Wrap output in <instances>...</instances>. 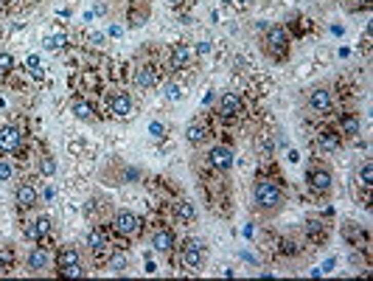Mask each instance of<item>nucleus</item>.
<instances>
[{"mask_svg":"<svg viewBox=\"0 0 373 281\" xmlns=\"http://www.w3.org/2000/svg\"><path fill=\"white\" fill-rule=\"evenodd\" d=\"M252 197H256V202L261 208H278L281 205V186L278 183H272V180H258L256 183V189H252Z\"/></svg>","mask_w":373,"mask_h":281,"instance_id":"1","label":"nucleus"},{"mask_svg":"<svg viewBox=\"0 0 373 281\" xmlns=\"http://www.w3.org/2000/svg\"><path fill=\"white\" fill-rule=\"evenodd\" d=\"M112 225H115V231L124 234V236H135L138 228H141V222H138V217L132 211H118L115 219H112Z\"/></svg>","mask_w":373,"mask_h":281,"instance_id":"2","label":"nucleus"},{"mask_svg":"<svg viewBox=\"0 0 373 281\" xmlns=\"http://www.w3.org/2000/svg\"><path fill=\"white\" fill-rule=\"evenodd\" d=\"M202 259H205V248H202V242H197V239H188L183 248V261L188 267H200Z\"/></svg>","mask_w":373,"mask_h":281,"instance_id":"3","label":"nucleus"},{"mask_svg":"<svg viewBox=\"0 0 373 281\" xmlns=\"http://www.w3.org/2000/svg\"><path fill=\"white\" fill-rule=\"evenodd\" d=\"M110 110H112V116L126 118V116L135 113V101H132L129 93H115V96H112V101H110Z\"/></svg>","mask_w":373,"mask_h":281,"instance_id":"4","label":"nucleus"},{"mask_svg":"<svg viewBox=\"0 0 373 281\" xmlns=\"http://www.w3.org/2000/svg\"><path fill=\"white\" fill-rule=\"evenodd\" d=\"M208 160H210V166H216V169H222V172H227L233 166V149H227V146H213L208 152Z\"/></svg>","mask_w":373,"mask_h":281,"instance_id":"5","label":"nucleus"},{"mask_svg":"<svg viewBox=\"0 0 373 281\" xmlns=\"http://www.w3.org/2000/svg\"><path fill=\"white\" fill-rule=\"evenodd\" d=\"M20 141H23V135H20V129H17V127H0V149H3V152L17 149V146H20Z\"/></svg>","mask_w":373,"mask_h":281,"instance_id":"6","label":"nucleus"},{"mask_svg":"<svg viewBox=\"0 0 373 281\" xmlns=\"http://www.w3.org/2000/svg\"><path fill=\"white\" fill-rule=\"evenodd\" d=\"M48 265H51V256H48L45 248H34L31 253H28V270H31V273L48 270Z\"/></svg>","mask_w":373,"mask_h":281,"instance_id":"7","label":"nucleus"},{"mask_svg":"<svg viewBox=\"0 0 373 281\" xmlns=\"http://www.w3.org/2000/svg\"><path fill=\"white\" fill-rule=\"evenodd\" d=\"M219 110H222V116H239V113H242V99L233 96V93H222L219 96Z\"/></svg>","mask_w":373,"mask_h":281,"instance_id":"8","label":"nucleus"},{"mask_svg":"<svg viewBox=\"0 0 373 281\" xmlns=\"http://www.w3.org/2000/svg\"><path fill=\"white\" fill-rule=\"evenodd\" d=\"M309 104H311V110H317V113L331 110V93L317 87V90H311V96H309Z\"/></svg>","mask_w":373,"mask_h":281,"instance_id":"9","label":"nucleus"},{"mask_svg":"<svg viewBox=\"0 0 373 281\" xmlns=\"http://www.w3.org/2000/svg\"><path fill=\"white\" fill-rule=\"evenodd\" d=\"M14 200H17V205H23V208L37 205V189H34V186H17Z\"/></svg>","mask_w":373,"mask_h":281,"instance_id":"10","label":"nucleus"},{"mask_svg":"<svg viewBox=\"0 0 373 281\" xmlns=\"http://www.w3.org/2000/svg\"><path fill=\"white\" fill-rule=\"evenodd\" d=\"M152 245L160 250V253H168V250L174 248V234L168 228H163V231H158V234L152 236Z\"/></svg>","mask_w":373,"mask_h":281,"instance_id":"11","label":"nucleus"},{"mask_svg":"<svg viewBox=\"0 0 373 281\" xmlns=\"http://www.w3.org/2000/svg\"><path fill=\"white\" fill-rule=\"evenodd\" d=\"M311 189H315V191H320V194H326V191L331 189V175H328L326 169L311 172Z\"/></svg>","mask_w":373,"mask_h":281,"instance_id":"12","label":"nucleus"},{"mask_svg":"<svg viewBox=\"0 0 373 281\" xmlns=\"http://www.w3.org/2000/svg\"><path fill=\"white\" fill-rule=\"evenodd\" d=\"M135 85H141V87L158 85V73H154L149 65H143V68H138V73H135Z\"/></svg>","mask_w":373,"mask_h":281,"instance_id":"13","label":"nucleus"},{"mask_svg":"<svg viewBox=\"0 0 373 281\" xmlns=\"http://www.w3.org/2000/svg\"><path fill=\"white\" fill-rule=\"evenodd\" d=\"M70 110H73V116H76V118H82V121H90V118H93V107H90L84 99H73Z\"/></svg>","mask_w":373,"mask_h":281,"instance_id":"14","label":"nucleus"},{"mask_svg":"<svg viewBox=\"0 0 373 281\" xmlns=\"http://www.w3.org/2000/svg\"><path fill=\"white\" fill-rule=\"evenodd\" d=\"M267 43L272 48H278V51H284V48L289 45L286 43V34L281 31V28H267Z\"/></svg>","mask_w":373,"mask_h":281,"instance_id":"15","label":"nucleus"},{"mask_svg":"<svg viewBox=\"0 0 373 281\" xmlns=\"http://www.w3.org/2000/svg\"><path fill=\"white\" fill-rule=\"evenodd\" d=\"M70 265H79V253L73 248H62L59 250V270L62 267H70Z\"/></svg>","mask_w":373,"mask_h":281,"instance_id":"16","label":"nucleus"},{"mask_svg":"<svg viewBox=\"0 0 373 281\" xmlns=\"http://www.w3.org/2000/svg\"><path fill=\"white\" fill-rule=\"evenodd\" d=\"M320 146L326 149V152H337V149H340V135L337 133H323L320 135Z\"/></svg>","mask_w":373,"mask_h":281,"instance_id":"17","label":"nucleus"},{"mask_svg":"<svg viewBox=\"0 0 373 281\" xmlns=\"http://www.w3.org/2000/svg\"><path fill=\"white\" fill-rule=\"evenodd\" d=\"M194 217H197L194 202H180V205H177V219H183V222H191Z\"/></svg>","mask_w":373,"mask_h":281,"instance_id":"18","label":"nucleus"},{"mask_svg":"<svg viewBox=\"0 0 373 281\" xmlns=\"http://www.w3.org/2000/svg\"><path fill=\"white\" fill-rule=\"evenodd\" d=\"M185 138H188V143H202V141H205V127L191 124V127L185 129Z\"/></svg>","mask_w":373,"mask_h":281,"instance_id":"19","label":"nucleus"},{"mask_svg":"<svg viewBox=\"0 0 373 281\" xmlns=\"http://www.w3.org/2000/svg\"><path fill=\"white\" fill-rule=\"evenodd\" d=\"M188 62V48L185 45H177L171 53V68H183V65Z\"/></svg>","mask_w":373,"mask_h":281,"instance_id":"20","label":"nucleus"},{"mask_svg":"<svg viewBox=\"0 0 373 281\" xmlns=\"http://www.w3.org/2000/svg\"><path fill=\"white\" fill-rule=\"evenodd\" d=\"M68 45V37L65 34H53V37H45V48L48 51H59V48Z\"/></svg>","mask_w":373,"mask_h":281,"instance_id":"21","label":"nucleus"},{"mask_svg":"<svg viewBox=\"0 0 373 281\" xmlns=\"http://www.w3.org/2000/svg\"><path fill=\"white\" fill-rule=\"evenodd\" d=\"M87 245H90L93 250H101V248H104V234H101L99 228L90 231V234H87Z\"/></svg>","mask_w":373,"mask_h":281,"instance_id":"22","label":"nucleus"},{"mask_svg":"<svg viewBox=\"0 0 373 281\" xmlns=\"http://www.w3.org/2000/svg\"><path fill=\"white\" fill-rule=\"evenodd\" d=\"M359 183H362L365 189H370V183H373V166L370 163H365L362 169H359Z\"/></svg>","mask_w":373,"mask_h":281,"instance_id":"23","label":"nucleus"},{"mask_svg":"<svg viewBox=\"0 0 373 281\" xmlns=\"http://www.w3.org/2000/svg\"><path fill=\"white\" fill-rule=\"evenodd\" d=\"M34 228H37V234L42 239L48 231H51V219H48V217H37V219H34Z\"/></svg>","mask_w":373,"mask_h":281,"instance_id":"24","label":"nucleus"},{"mask_svg":"<svg viewBox=\"0 0 373 281\" xmlns=\"http://www.w3.org/2000/svg\"><path fill=\"white\" fill-rule=\"evenodd\" d=\"M9 267H11V250L0 248V273H9Z\"/></svg>","mask_w":373,"mask_h":281,"instance_id":"25","label":"nucleus"},{"mask_svg":"<svg viewBox=\"0 0 373 281\" xmlns=\"http://www.w3.org/2000/svg\"><path fill=\"white\" fill-rule=\"evenodd\" d=\"M138 177H141V172H138V169H132V166H126V169L121 172V183H135Z\"/></svg>","mask_w":373,"mask_h":281,"instance_id":"26","label":"nucleus"},{"mask_svg":"<svg viewBox=\"0 0 373 281\" xmlns=\"http://www.w3.org/2000/svg\"><path fill=\"white\" fill-rule=\"evenodd\" d=\"M166 96H168V101H180L183 99V87L180 85H166Z\"/></svg>","mask_w":373,"mask_h":281,"instance_id":"27","label":"nucleus"},{"mask_svg":"<svg viewBox=\"0 0 373 281\" xmlns=\"http://www.w3.org/2000/svg\"><path fill=\"white\" fill-rule=\"evenodd\" d=\"M342 129H345L348 135H359V121L357 118H345V121H342Z\"/></svg>","mask_w":373,"mask_h":281,"instance_id":"28","label":"nucleus"},{"mask_svg":"<svg viewBox=\"0 0 373 281\" xmlns=\"http://www.w3.org/2000/svg\"><path fill=\"white\" fill-rule=\"evenodd\" d=\"M40 172H42V175H53V172H56V163H53V158H42V160H40Z\"/></svg>","mask_w":373,"mask_h":281,"instance_id":"29","label":"nucleus"},{"mask_svg":"<svg viewBox=\"0 0 373 281\" xmlns=\"http://www.w3.org/2000/svg\"><path fill=\"white\" fill-rule=\"evenodd\" d=\"M11 68H14V59H11V53H0V73H9Z\"/></svg>","mask_w":373,"mask_h":281,"instance_id":"30","label":"nucleus"},{"mask_svg":"<svg viewBox=\"0 0 373 281\" xmlns=\"http://www.w3.org/2000/svg\"><path fill=\"white\" fill-rule=\"evenodd\" d=\"M62 276L79 278V276H84V270H82V265H70V267H62Z\"/></svg>","mask_w":373,"mask_h":281,"instance_id":"31","label":"nucleus"},{"mask_svg":"<svg viewBox=\"0 0 373 281\" xmlns=\"http://www.w3.org/2000/svg\"><path fill=\"white\" fill-rule=\"evenodd\" d=\"M110 267H112V270H115V273H121L124 267H126V259H124V256H112Z\"/></svg>","mask_w":373,"mask_h":281,"instance_id":"32","label":"nucleus"},{"mask_svg":"<svg viewBox=\"0 0 373 281\" xmlns=\"http://www.w3.org/2000/svg\"><path fill=\"white\" fill-rule=\"evenodd\" d=\"M149 133H152L154 138H160V135L166 133V127H163V124H158V121H152V124H149Z\"/></svg>","mask_w":373,"mask_h":281,"instance_id":"33","label":"nucleus"},{"mask_svg":"<svg viewBox=\"0 0 373 281\" xmlns=\"http://www.w3.org/2000/svg\"><path fill=\"white\" fill-rule=\"evenodd\" d=\"M9 177H11V166L6 160H0V180H9Z\"/></svg>","mask_w":373,"mask_h":281,"instance_id":"34","label":"nucleus"},{"mask_svg":"<svg viewBox=\"0 0 373 281\" xmlns=\"http://www.w3.org/2000/svg\"><path fill=\"white\" fill-rule=\"evenodd\" d=\"M26 236H28V239H40L37 228H34V222H31V225H26Z\"/></svg>","mask_w":373,"mask_h":281,"instance_id":"35","label":"nucleus"},{"mask_svg":"<svg viewBox=\"0 0 373 281\" xmlns=\"http://www.w3.org/2000/svg\"><path fill=\"white\" fill-rule=\"evenodd\" d=\"M26 65H28V68H31V70H34V68H37V65H40V59H37V57H34V53H31V57H28V59H26Z\"/></svg>","mask_w":373,"mask_h":281,"instance_id":"36","label":"nucleus"},{"mask_svg":"<svg viewBox=\"0 0 373 281\" xmlns=\"http://www.w3.org/2000/svg\"><path fill=\"white\" fill-rule=\"evenodd\" d=\"M230 3L236 6V9H247V6H250V0H230Z\"/></svg>","mask_w":373,"mask_h":281,"instance_id":"37","label":"nucleus"},{"mask_svg":"<svg viewBox=\"0 0 373 281\" xmlns=\"http://www.w3.org/2000/svg\"><path fill=\"white\" fill-rule=\"evenodd\" d=\"M197 51H200V53H210V43H200V45H197Z\"/></svg>","mask_w":373,"mask_h":281,"instance_id":"38","label":"nucleus"},{"mask_svg":"<svg viewBox=\"0 0 373 281\" xmlns=\"http://www.w3.org/2000/svg\"><path fill=\"white\" fill-rule=\"evenodd\" d=\"M110 37H121V28H118V26H110Z\"/></svg>","mask_w":373,"mask_h":281,"instance_id":"39","label":"nucleus"},{"mask_svg":"<svg viewBox=\"0 0 373 281\" xmlns=\"http://www.w3.org/2000/svg\"><path fill=\"white\" fill-rule=\"evenodd\" d=\"M166 3H171V6H177V3H180V0H166Z\"/></svg>","mask_w":373,"mask_h":281,"instance_id":"40","label":"nucleus"},{"mask_svg":"<svg viewBox=\"0 0 373 281\" xmlns=\"http://www.w3.org/2000/svg\"><path fill=\"white\" fill-rule=\"evenodd\" d=\"M222 3H230V0H222Z\"/></svg>","mask_w":373,"mask_h":281,"instance_id":"41","label":"nucleus"}]
</instances>
